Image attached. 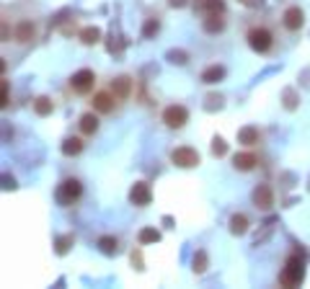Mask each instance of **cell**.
Returning a JSON list of instances; mask_svg holds the SVG:
<instances>
[{"mask_svg":"<svg viewBox=\"0 0 310 289\" xmlns=\"http://www.w3.org/2000/svg\"><path fill=\"white\" fill-rule=\"evenodd\" d=\"M302 281H305V258L300 253H292L279 274V284L282 286H300Z\"/></svg>","mask_w":310,"mask_h":289,"instance_id":"obj_1","label":"cell"},{"mask_svg":"<svg viewBox=\"0 0 310 289\" xmlns=\"http://www.w3.org/2000/svg\"><path fill=\"white\" fill-rule=\"evenodd\" d=\"M246 41H248V47L259 54H267L274 49V34L267 29V26H251L248 34H246Z\"/></svg>","mask_w":310,"mask_h":289,"instance_id":"obj_2","label":"cell"},{"mask_svg":"<svg viewBox=\"0 0 310 289\" xmlns=\"http://www.w3.org/2000/svg\"><path fill=\"white\" fill-rule=\"evenodd\" d=\"M80 196H83V184L78 179H65L57 189V202L62 207H73Z\"/></svg>","mask_w":310,"mask_h":289,"instance_id":"obj_3","label":"cell"},{"mask_svg":"<svg viewBox=\"0 0 310 289\" xmlns=\"http://www.w3.org/2000/svg\"><path fill=\"white\" fill-rule=\"evenodd\" d=\"M93 85H96V73L88 70V68L78 70V73L70 78V91L78 93V96H88V93L93 91Z\"/></svg>","mask_w":310,"mask_h":289,"instance_id":"obj_4","label":"cell"},{"mask_svg":"<svg viewBox=\"0 0 310 289\" xmlns=\"http://www.w3.org/2000/svg\"><path fill=\"white\" fill-rule=\"evenodd\" d=\"M163 124L168 129H181L186 122H189V108L186 106H179V103H173V106H166L163 108V114H161Z\"/></svg>","mask_w":310,"mask_h":289,"instance_id":"obj_5","label":"cell"},{"mask_svg":"<svg viewBox=\"0 0 310 289\" xmlns=\"http://www.w3.org/2000/svg\"><path fill=\"white\" fill-rule=\"evenodd\" d=\"M171 163L179 165V168H196L202 163V158H199V152L194 147H173L171 150Z\"/></svg>","mask_w":310,"mask_h":289,"instance_id":"obj_6","label":"cell"},{"mask_svg":"<svg viewBox=\"0 0 310 289\" xmlns=\"http://www.w3.org/2000/svg\"><path fill=\"white\" fill-rule=\"evenodd\" d=\"M282 26L287 31H300L305 26V13L300 6H290L284 13H282Z\"/></svg>","mask_w":310,"mask_h":289,"instance_id":"obj_7","label":"cell"},{"mask_svg":"<svg viewBox=\"0 0 310 289\" xmlns=\"http://www.w3.org/2000/svg\"><path fill=\"white\" fill-rule=\"evenodd\" d=\"M36 24L31 18H24V21H18L16 24V29H13V39L18 41V44H31L34 39H36Z\"/></svg>","mask_w":310,"mask_h":289,"instance_id":"obj_8","label":"cell"},{"mask_svg":"<svg viewBox=\"0 0 310 289\" xmlns=\"http://www.w3.org/2000/svg\"><path fill=\"white\" fill-rule=\"evenodd\" d=\"M251 199H253V207H256V209H264V212H269V209L274 207V191H272V189H269L267 184H259V186L253 189Z\"/></svg>","mask_w":310,"mask_h":289,"instance_id":"obj_9","label":"cell"},{"mask_svg":"<svg viewBox=\"0 0 310 289\" xmlns=\"http://www.w3.org/2000/svg\"><path fill=\"white\" fill-rule=\"evenodd\" d=\"M117 101H119V98H117L112 91H96L93 98H91L93 111H98V114H112L114 106H117Z\"/></svg>","mask_w":310,"mask_h":289,"instance_id":"obj_10","label":"cell"},{"mask_svg":"<svg viewBox=\"0 0 310 289\" xmlns=\"http://www.w3.org/2000/svg\"><path fill=\"white\" fill-rule=\"evenodd\" d=\"M129 202L135 207H147L152 202V191H150V184L145 181H137L135 186L129 189Z\"/></svg>","mask_w":310,"mask_h":289,"instance_id":"obj_11","label":"cell"},{"mask_svg":"<svg viewBox=\"0 0 310 289\" xmlns=\"http://www.w3.org/2000/svg\"><path fill=\"white\" fill-rule=\"evenodd\" d=\"M132 88H135V80H132L129 75H119V78L112 80V88H109V91H112L119 101H127L132 96Z\"/></svg>","mask_w":310,"mask_h":289,"instance_id":"obj_12","label":"cell"},{"mask_svg":"<svg viewBox=\"0 0 310 289\" xmlns=\"http://www.w3.org/2000/svg\"><path fill=\"white\" fill-rule=\"evenodd\" d=\"M78 127H80V135L83 137H93L96 132H98V127H101L98 111H85V114L80 117V122H78Z\"/></svg>","mask_w":310,"mask_h":289,"instance_id":"obj_13","label":"cell"},{"mask_svg":"<svg viewBox=\"0 0 310 289\" xmlns=\"http://www.w3.org/2000/svg\"><path fill=\"white\" fill-rule=\"evenodd\" d=\"M202 29L207 34H220V31H225V18L223 13H207L202 18Z\"/></svg>","mask_w":310,"mask_h":289,"instance_id":"obj_14","label":"cell"},{"mask_svg":"<svg viewBox=\"0 0 310 289\" xmlns=\"http://www.w3.org/2000/svg\"><path fill=\"white\" fill-rule=\"evenodd\" d=\"M233 165H235V170H240V173H248V170H253L256 165H259V158L253 152H238L235 158H233Z\"/></svg>","mask_w":310,"mask_h":289,"instance_id":"obj_15","label":"cell"},{"mask_svg":"<svg viewBox=\"0 0 310 289\" xmlns=\"http://www.w3.org/2000/svg\"><path fill=\"white\" fill-rule=\"evenodd\" d=\"M199 78H202V83H207V85H215L220 80H225V68H223V65H210V68L202 70Z\"/></svg>","mask_w":310,"mask_h":289,"instance_id":"obj_16","label":"cell"},{"mask_svg":"<svg viewBox=\"0 0 310 289\" xmlns=\"http://www.w3.org/2000/svg\"><path fill=\"white\" fill-rule=\"evenodd\" d=\"M194 8L207 13H225V0H194Z\"/></svg>","mask_w":310,"mask_h":289,"instance_id":"obj_17","label":"cell"},{"mask_svg":"<svg viewBox=\"0 0 310 289\" xmlns=\"http://www.w3.org/2000/svg\"><path fill=\"white\" fill-rule=\"evenodd\" d=\"M96 246H98V251H101L104 256H117V253H119V240H117L114 235H101Z\"/></svg>","mask_w":310,"mask_h":289,"instance_id":"obj_18","label":"cell"},{"mask_svg":"<svg viewBox=\"0 0 310 289\" xmlns=\"http://www.w3.org/2000/svg\"><path fill=\"white\" fill-rule=\"evenodd\" d=\"M259 140H261V132H259L256 127H243V129L238 132V142H240V145H246V147L259 145Z\"/></svg>","mask_w":310,"mask_h":289,"instance_id":"obj_19","label":"cell"},{"mask_svg":"<svg viewBox=\"0 0 310 289\" xmlns=\"http://www.w3.org/2000/svg\"><path fill=\"white\" fill-rule=\"evenodd\" d=\"M248 225H251V222H248L246 214H233L230 217V233L233 235H246L248 233Z\"/></svg>","mask_w":310,"mask_h":289,"instance_id":"obj_20","label":"cell"},{"mask_svg":"<svg viewBox=\"0 0 310 289\" xmlns=\"http://www.w3.org/2000/svg\"><path fill=\"white\" fill-rule=\"evenodd\" d=\"M34 111H36V117H49L52 111H55V101L49 96H39L34 101Z\"/></svg>","mask_w":310,"mask_h":289,"instance_id":"obj_21","label":"cell"},{"mask_svg":"<svg viewBox=\"0 0 310 289\" xmlns=\"http://www.w3.org/2000/svg\"><path fill=\"white\" fill-rule=\"evenodd\" d=\"M83 152V140L80 137H68L62 142V155H68V158H75V155Z\"/></svg>","mask_w":310,"mask_h":289,"instance_id":"obj_22","label":"cell"},{"mask_svg":"<svg viewBox=\"0 0 310 289\" xmlns=\"http://www.w3.org/2000/svg\"><path fill=\"white\" fill-rule=\"evenodd\" d=\"M80 41L83 44H88V47H91V44H98L101 41V29H96V26H85V29H80Z\"/></svg>","mask_w":310,"mask_h":289,"instance_id":"obj_23","label":"cell"},{"mask_svg":"<svg viewBox=\"0 0 310 289\" xmlns=\"http://www.w3.org/2000/svg\"><path fill=\"white\" fill-rule=\"evenodd\" d=\"M207 253L204 251H196L194 253V261H191V269H194V274H204L207 271Z\"/></svg>","mask_w":310,"mask_h":289,"instance_id":"obj_24","label":"cell"},{"mask_svg":"<svg viewBox=\"0 0 310 289\" xmlns=\"http://www.w3.org/2000/svg\"><path fill=\"white\" fill-rule=\"evenodd\" d=\"M158 240H161V233L155 230V227L140 230V243H142V246H150V243H158Z\"/></svg>","mask_w":310,"mask_h":289,"instance_id":"obj_25","label":"cell"},{"mask_svg":"<svg viewBox=\"0 0 310 289\" xmlns=\"http://www.w3.org/2000/svg\"><path fill=\"white\" fill-rule=\"evenodd\" d=\"M158 31H161V21H158V18H147L145 26H142V36H145V39H152Z\"/></svg>","mask_w":310,"mask_h":289,"instance_id":"obj_26","label":"cell"},{"mask_svg":"<svg viewBox=\"0 0 310 289\" xmlns=\"http://www.w3.org/2000/svg\"><path fill=\"white\" fill-rule=\"evenodd\" d=\"M73 243H75V235H62V238H57V248H55L57 256H65V253H68Z\"/></svg>","mask_w":310,"mask_h":289,"instance_id":"obj_27","label":"cell"},{"mask_svg":"<svg viewBox=\"0 0 310 289\" xmlns=\"http://www.w3.org/2000/svg\"><path fill=\"white\" fill-rule=\"evenodd\" d=\"M225 152H228V142L223 137H215L212 140V155H215V158H223Z\"/></svg>","mask_w":310,"mask_h":289,"instance_id":"obj_28","label":"cell"},{"mask_svg":"<svg viewBox=\"0 0 310 289\" xmlns=\"http://www.w3.org/2000/svg\"><path fill=\"white\" fill-rule=\"evenodd\" d=\"M166 57H168V62H173V65H186V62H189V54L181 52V49H171Z\"/></svg>","mask_w":310,"mask_h":289,"instance_id":"obj_29","label":"cell"},{"mask_svg":"<svg viewBox=\"0 0 310 289\" xmlns=\"http://www.w3.org/2000/svg\"><path fill=\"white\" fill-rule=\"evenodd\" d=\"M284 108L287 111H295L297 103H295V91H284Z\"/></svg>","mask_w":310,"mask_h":289,"instance_id":"obj_30","label":"cell"},{"mask_svg":"<svg viewBox=\"0 0 310 289\" xmlns=\"http://www.w3.org/2000/svg\"><path fill=\"white\" fill-rule=\"evenodd\" d=\"M8 103H11V96H8V80H3V101H0V106L8 108Z\"/></svg>","mask_w":310,"mask_h":289,"instance_id":"obj_31","label":"cell"},{"mask_svg":"<svg viewBox=\"0 0 310 289\" xmlns=\"http://www.w3.org/2000/svg\"><path fill=\"white\" fill-rule=\"evenodd\" d=\"M3 189H6V191H8V189H11V191L16 189V179H13V176H3Z\"/></svg>","mask_w":310,"mask_h":289,"instance_id":"obj_32","label":"cell"},{"mask_svg":"<svg viewBox=\"0 0 310 289\" xmlns=\"http://www.w3.org/2000/svg\"><path fill=\"white\" fill-rule=\"evenodd\" d=\"M238 3L248 6V8H261V6H264V0H238Z\"/></svg>","mask_w":310,"mask_h":289,"instance_id":"obj_33","label":"cell"},{"mask_svg":"<svg viewBox=\"0 0 310 289\" xmlns=\"http://www.w3.org/2000/svg\"><path fill=\"white\" fill-rule=\"evenodd\" d=\"M186 3H189V0H168V6H171V8H184Z\"/></svg>","mask_w":310,"mask_h":289,"instance_id":"obj_34","label":"cell"}]
</instances>
